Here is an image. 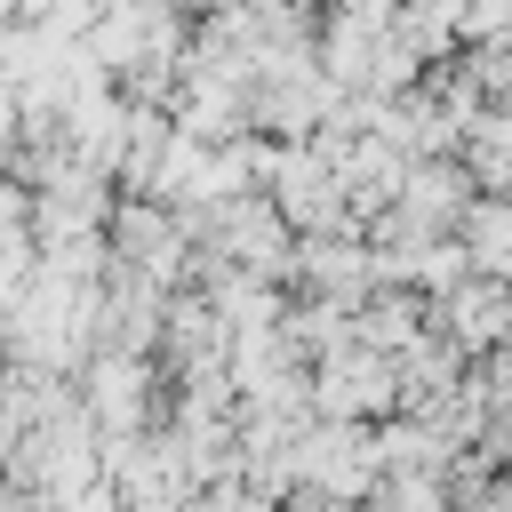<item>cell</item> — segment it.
<instances>
[{
	"label": "cell",
	"mask_w": 512,
	"mask_h": 512,
	"mask_svg": "<svg viewBox=\"0 0 512 512\" xmlns=\"http://www.w3.org/2000/svg\"><path fill=\"white\" fill-rule=\"evenodd\" d=\"M264 200L288 216V232H296V240H336V232H352V224H360V216H352V192H344V176H336V160H328V144H320V136L280 144Z\"/></svg>",
	"instance_id": "1"
},
{
	"label": "cell",
	"mask_w": 512,
	"mask_h": 512,
	"mask_svg": "<svg viewBox=\"0 0 512 512\" xmlns=\"http://www.w3.org/2000/svg\"><path fill=\"white\" fill-rule=\"evenodd\" d=\"M312 416L320 424H384L400 416V368L368 344H344L328 360H312Z\"/></svg>",
	"instance_id": "2"
},
{
	"label": "cell",
	"mask_w": 512,
	"mask_h": 512,
	"mask_svg": "<svg viewBox=\"0 0 512 512\" xmlns=\"http://www.w3.org/2000/svg\"><path fill=\"white\" fill-rule=\"evenodd\" d=\"M296 472H304V488H320L328 504H368L376 480H384L376 424H312L304 448H296Z\"/></svg>",
	"instance_id": "3"
},
{
	"label": "cell",
	"mask_w": 512,
	"mask_h": 512,
	"mask_svg": "<svg viewBox=\"0 0 512 512\" xmlns=\"http://www.w3.org/2000/svg\"><path fill=\"white\" fill-rule=\"evenodd\" d=\"M104 232H112V264H128V272H144L152 288L176 296V280H184V264H192V232H184L176 208H160V200H120Z\"/></svg>",
	"instance_id": "4"
},
{
	"label": "cell",
	"mask_w": 512,
	"mask_h": 512,
	"mask_svg": "<svg viewBox=\"0 0 512 512\" xmlns=\"http://www.w3.org/2000/svg\"><path fill=\"white\" fill-rule=\"evenodd\" d=\"M80 408L104 440H128L152 424V360L144 352H96L80 368Z\"/></svg>",
	"instance_id": "5"
},
{
	"label": "cell",
	"mask_w": 512,
	"mask_h": 512,
	"mask_svg": "<svg viewBox=\"0 0 512 512\" xmlns=\"http://www.w3.org/2000/svg\"><path fill=\"white\" fill-rule=\"evenodd\" d=\"M432 328L456 344V352H504L512 344V280H456L440 304H432Z\"/></svg>",
	"instance_id": "6"
},
{
	"label": "cell",
	"mask_w": 512,
	"mask_h": 512,
	"mask_svg": "<svg viewBox=\"0 0 512 512\" xmlns=\"http://www.w3.org/2000/svg\"><path fill=\"white\" fill-rule=\"evenodd\" d=\"M472 200H480V184H472L464 160H416V168H408V192H400V216L440 240L448 224H464Z\"/></svg>",
	"instance_id": "7"
},
{
	"label": "cell",
	"mask_w": 512,
	"mask_h": 512,
	"mask_svg": "<svg viewBox=\"0 0 512 512\" xmlns=\"http://www.w3.org/2000/svg\"><path fill=\"white\" fill-rule=\"evenodd\" d=\"M456 240H464V256H472L480 280H512V200H504V192H480V200L464 208Z\"/></svg>",
	"instance_id": "8"
},
{
	"label": "cell",
	"mask_w": 512,
	"mask_h": 512,
	"mask_svg": "<svg viewBox=\"0 0 512 512\" xmlns=\"http://www.w3.org/2000/svg\"><path fill=\"white\" fill-rule=\"evenodd\" d=\"M368 512H456V488L440 472H384Z\"/></svg>",
	"instance_id": "9"
},
{
	"label": "cell",
	"mask_w": 512,
	"mask_h": 512,
	"mask_svg": "<svg viewBox=\"0 0 512 512\" xmlns=\"http://www.w3.org/2000/svg\"><path fill=\"white\" fill-rule=\"evenodd\" d=\"M456 32L480 40V48L512 40V0H456Z\"/></svg>",
	"instance_id": "10"
},
{
	"label": "cell",
	"mask_w": 512,
	"mask_h": 512,
	"mask_svg": "<svg viewBox=\"0 0 512 512\" xmlns=\"http://www.w3.org/2000/svg\"><path fill=\"white\" fill-rule=\"evenodd\" d=\"M56 512H128V496L112 488V480H96V488H80L72 504H56Z\"/></svg>",
	"instance_id": "11"
}]
</instances>
